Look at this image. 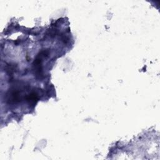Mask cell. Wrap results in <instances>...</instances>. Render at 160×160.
I'll return each mask as SVG.
<instances>
[{
    "label": "cell",
    "instance_id": "obj_1",
    "mask_svg": "<svg viewBox=\"0 0 160 160\" xmlns=\"http://www.w3.org/2000/svg\"><path fill=\"white\" fill-rule=\"evenodd\" d=\"M49 54V51L48 50H42L36 56V59L33 62V69L34 71V73L36 76H42V58L48 56Z\"/></svg>",
    "mask_w": 160,
    "mask_h": 160
},
{
    "label": "cell",
    "instance_id": "obj_3",
    "mask_svg": "<svg viewBox=\"0 0 160 160\" xmlns=\"http://www.w3.org/2000/svg\"><path fill=\"white\" fill-rule=\"evenodd\" d=\"M25 99L29 103L34 104L38 100V95L36 92H31L25 97Z\"/></svg>",
    "mask_w": 160,
    "mask_h": 160
},
{
    "label": "cell",
    "instance_id": "obj_2",
    "mask_svg": "<svg viewBox=\"0 0 160 160\" xmlns=\"http://www.w3.org/2000/svg\"><path fill=\"white\" fill-rule=\"evenodd\" d=\"M21 99L20 92L16 89L9 90L7 94V102L8 103H16L21 101Z\"/></svg>",
    "mask_w": 160,
    "mask_h": 160
}]
</instances>
